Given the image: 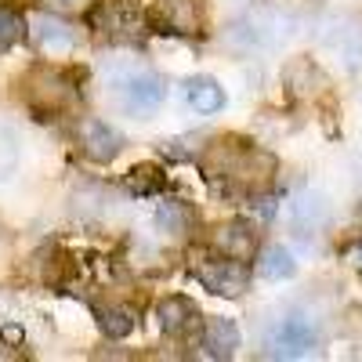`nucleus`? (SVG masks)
I'll return each mask as SVG.
<instances>
[{"instance_id": "obj_1", "label": "nucleus", "mask_w": 362, "mask_h": 362, "mask_svg": "<svg viewBox=\"0 0 362 362\" xmlns=\"http://www.w3.org/2000/svg\"><path fill=\"white\" fill-rule=\"evenodd\" d=\"M203 170L214 181H228V185L254 196V192H264V185L272 181L276 160L243 138H221L214 145H203Z\"/></svg>"}, {"instance_id": "obj_2", "label": "nucleus", "mask_w": 362, "mask_h": 362, "mask_svg": "<svg viewBox=\"0 0 362 362\" xmlns=\"http://www.w3.org/2000/svg\"><path fill=\"white\" fill-rule=\"evenodd\" d=\"M105 83L112 90V102L138 119L153 116L167 98V80L153 69H141V66H112Z\"/></svg>"}, {"instance_id": "obj_3", "label": "nucleus", "mask_w": 362, "mask_h": 362, "mask_svg": "<svg viewBox=\"0 0 362 362\" xmlns=\"http://www.w3.org/2000/svg\"><path fill=\"white\" fill-rule=\"evenodd\" d=\"M25 102L33 112H40L44 119L62 116L80 102V90L73 83V76H66L54 66H37L25 73Z\"/></svg>"}, {"instance_id": "obj_4", "label": "nucleus", "mask_w": 362, "mask_h": 362, "mask_svg": "<svg viewBox=\"0 0 362 362\" xmlns=\"http://www.w3.org/2000/svg\"><path fill=\"white\" fill-rule=\"evenodd\" d=\"M322 334H319V322L305 312H290L283 319H276L268 326V355H276V358H305L319 348Z\"/></svg>"}, {"instance_id": "obj_5", "label": "nucleus", "mask_w": 362, "mask_h": 362, "mask_svg": "<svg viewBox=\"0 0 362 362\" xmlns=\"http://www.w3.org/2000/svg\"><path fill=\"white\" fill-rule=\"evenodd\" d=\"M290 33V18H283L279 11H250L243 18H235L228 25V40L239 44V47H250V51H261V47H276L283 37Z\"/></svg>"}, {"instance_id": "obj_6", "label": "nucleus", "mask_w": 362, "mask_h": 362, "mask_svg": "<svg viewBox=\"0 0 362 362\" xmlns=\"http://www.w3.org/2000/svg\"><path fill=\"white\" fill-rule=\"evenodd\" d=\"M87 18H90V25H95L102 37H109L116 44H131V40H138L145 33L141 11H134L131 4H124V0H102Z\"/></svg>"}, {"instance_id": "obj_7", "label": "nucleus", "mask_w": 362, "mask_h": 362, "mask_svg": "<svg viewBox=\"0 0 362 362\" xmlns=\"http://www.w3.org/2000/svg\"><path fill=\"white\" fill-rule=\"evenodd\" d=\"M196 279L218 297H239L247 293L250 286V272H247V261H235V257H210L196 268Z\"/></svg>"}, {"instance_id": "obj_8", "label": "nucleus", "mask_w": 362, "mask_h": 362, "mask_svg": "<svg viewBox=\"0 0 362 362\" xmlns=\"http://www.w3.org/2000/svg\"><path fill=\"white\" fill-rule=\"evenodd\" d=\"M76 145H80V153L87 160L109 163V160L119 156V148H124V134L112 131L105 119H98V116H83L76 124Z\"/></svg>"}, {"instance_id": "obj_9", "label": "nucleus", "mask_w": 362, "mask_h": 362, "mask_svg": "<svg viewBox=\"0 0 362 362\" xmlns=\"http://www.w3.org/2000/svg\"><path fill=\"white\" fill-rule=\"evenodd\" d=\"M210 247H214V254H221V257L250 261L257 254V228L247 218L221 221L214 232H210Z\"/></svg>"}, {"instance_id": "obj_10", "label": "nucleus", "mask_w": 362, "mask_h": 362, "mask_svg": "<svg viewBox=\"0 0 362 362\" xmlns=\"http://www.w3.org/2000/svg\"><path fill=\"white\" fill-rule=\"evenodd\" d=\"M29 37L40 51H51V54H69L76 44H80V33L58 15H33L29 22Z\"/></svg>"}, {"instance_id": "obj_11", "label": "nucleus", "mask_w": 362, "mask_h": 362, "mask_svg": "<svg viewBox=\"0 0 362 362\" xmlns=\"http://www.w3.org/2000/svg\"><path fill=\"white\" fill-rule=\"evenodd\" d=\"M199 344L210 358H232L239 344H243V334H239V326L228 315H210L199 326Z\"/></svg>"}, {"instance_id": "obj_12", "label": "nucleus", "mask_w": 362, "mask_h": 362, "mask_svg": "<svg viewBox=\"0 0 362 362\" xmlns=\"http://www.w3.org/2000/svg\"><path fill=\"white\" fill-rule=\"evenodd\" d=\"M156 319H160V329L167 337H185V334H192V329L203 326L199 308L192 305L189 297H177V293L160 300V305H156Z\"/></svg>"}, {"instance_id": "obj_13", "label": "nucleus", "mask_w": 362, "mask_h": 362, "mask_svg": "<svg viewBox=\"0 0 362 362\" xmlns=\"http://www.w3.org/2000/svg\"><path fill=\"white\" fill-rule=\"evenodd\" d=\"M156 228L174 235V239H185L196 232L199 225V214H196V206L189 199H181V196H167L163 203H156V214H153Z\"/></svg>"}, {"instance_id": "obj_14", "label": "nucleus", "mask_w": 362, "mask_h": 362, "mask_svg": "<svg viewBox=\"0 0 362 362\" xmlns=\"http://www.w3.org/2000/svg\"><path fill=\"white\" fill-rule=\"evenodd\" d=\"M181 95H185V105L199 116H214L225 109V87L214 76H189L181 83Z\"/></svg>"}, {"instance_id": "obj_15", "label": "nucleus", "mask_w": 362, "mask_h": 362, "mask_svg": "<svg viewBox=\"0 0 362 362\" xmlns=\"http://www.w3.org/2000/svg\"><path fill=\"white\" fill-rule=\"evenodd\" d=\"M90 308H95L98 329L105 337H112V341H124L134 329V322H138V312L131 305H124V300H95Z\"/></svg>"}, {"instance_id": "obj_16", "label": "nucleus", "mask_w": 362, "mask_h": 362, "mask_svg": "<svg viewBox=\"0 0 362 362\" xmlns=\"http://www.w3.org/2000/svg\"><path fill=\"white\" fill-rule=\"evenodd\" d=\"M283 80H286V90L293 98H315V95L326 90V73L312 62V58H297V62H290Z\"/></svg>"}, {"instance_id": "obj_17", "label": "nucleus", "mask_w": 362, "mask_h": 362, "mask_svg": "<svg viewBox=\"0 0 362 362\" xmlns=\"http://www.w3.org/2000/svg\"><path fill=\"white\" fill-rule=\"evenodd\" d=\"M254 257H257V276H261L264 283H286V279L297 276V261H293V254H290L286 247L272 243V247L257 250Z\"/></svg>"}, {"instance_id": "obj_18", "label": "nucleus", "mask_w": 362, "mask_h": 362, "mask_svg": "<svg viewBox=\"0 0 362 362\" xmlns=\"http://www.w3.org/2000/svg\"><path fill=\"white\" fill-rule=\"evenodd\" d=\"M160 25L167 33H199V4L196 0H163Z\"/></svg>"}, {"instance_id": "obj_19", "label": "nucleus", "mask_w": 362, "mask_h": 362, "mask_svg": "<svg viewBox=\"0 0 362 362\" xmlns=\"http://www.w3.org/2000/svg\"><path fill=\"white\" fill-rule=\"evenodd\" d=\"M326 221V199L322 192H300L290 203V225L293 228H319Z\"/></svg>"}, {"instance_id": "obj_20", "label": "nucleus", "mask_w": 362, "mask_h": 362, "mask_svg": "<svg viewBox=\"0 0 362 362\" xmlns=\"http://www.w3.org/2000/svg\"><path fill=\"white\" fill-rule=\"evenodd\" d=\"M124 185H127L131 196H160V192L167 189V174H163L160 167L141 163V167H134V170L124 177Z\"/></svg>"}, {"instance_id": "obj_21", "label": "nucleus", "mask_w": 362, "mask_h": 362, "mask_svg": "<svg viewBox=\"0 0 362 362\" xmlns=\"http://www.w3.org/2000/svg\"><path fill=\"white\" fill-rule=\"evenodd\" d=\"M199 141H206L203 134H181V138H167V141H160V153L167 156V160H177V163H185V160H192V156H199L203 153V145Z\"/></svg>"}, {"instance_id": "obj_22", "label": "nucleus", "mask_w": 362, "mask_h": 362, "mask_svg": "<svg viewBox=\"0 0 362 362\" xmlns=\"http://www.w3.org/2000/svg\"><path fill=\"white\" fill-rule=\"evenodd\" d=\"M22 37H25V18L11 4H0V51L15 47Z\"/></svg>"}, {"instance_id": "obj_23", "label": "nucleus", "mask_w": 362, "mask_h": 362, "mask_svg": "<svg viewBox=\"0 0 362 362\" xmlns=\"http://www.w3.org/2000/svg\"><path fill=\"white\" fill-rule=\"evenodd\" d=\"M15 167H18V134L8 124H0V181H8Z\"/></svg>"}, {"instance_id": "obj_24", "label": "nucleus", "mask_w": 362, "mask_h": 362, "mask_svg": "<svg viewBox=\"0 0 362 362\" xmlns=\"http://www.w3.org/2000/svg\"><path fill=\"white\" fill-rule=\"evenodd\" d=\"M51 4H58V8H80L83 0H51Z\"/></svg>"}, {"instance_id": "obj_25", "label": "nucleus", "mask_w": 362, "mask_h": 362, "mask_svg": "<svg viewBox=\"0 0 362 362\" xmlns=\"http://www.w3.org/2000/svg\"><path fill=\"white\" fill-rule=\"evenodd\" d=\"M358 257H362V250H358Z\"/></svg>"}]
</instances>
